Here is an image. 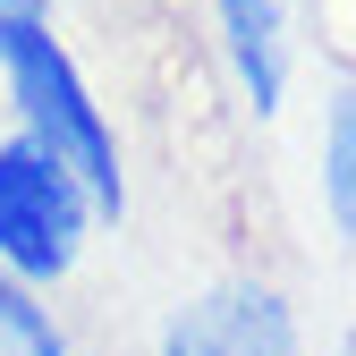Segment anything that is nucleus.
I'll return each instance as SVG.
<instances>
[{
	"label": "nucleus",
	"instance_id": "f257e3e1",
	"mask_svg": "<svg viewBox=\"0 0 356 356\" xmlns=\"http://www.w3.org/2000/svg\"><path fill=\"white\" fill-rule=\"evenodd\" d=\"M0 76H9V102H17V136H34L42 153H60L85 195H94L102 220L127 212V170H119V127L94 102L76 51L60 42L51 0H0Z\"/></svg>",
	"mask_w": 356,
	"mask_h": 356
},
{
	"label": "nucleus",
	"instance_id": "f03ea898",
	"mask_svg": "<svg viewBox=\"0 0 356 356\" xmlns=\"http://www.w3.org/2000/svg\"><path fill=\"white\" fill-rule=\"evenodd\" d=\"M94 195H85V178L60 161V153H42L34 136H0V280H17V289H60L85 246H94Z\"/></svg>",
	"mask_w": 356,
	"mask_h": 356
},
{
	"label": "nucleus",
	"instance_id": "7ed1b4c3",
	"mask_svg": "<svg viewBox=\"0 0 356 356\" xmlns=\"http://www.w3.org/2000/svg\"><path fill=\"white\" fill-rule=\"evenodd\" d=\"M161 356H305V331L272 280L220 272L161 314Z\"/></svg>",
	"mask_w": 356,
	"mask_h": 356
},
{
	"label": "nucleus",
	"instance_id": "20e7f679",
	"mask_svg": "<svg viewBox=\"0 0 356 356\" xmlns=\"http://www.w3.org/2000/svg\"><path fill=\"white\" fill-rule=\"evenodd\" d=\"M220 60H229L238 94L254 119H272L289 102V0H212Z\"/></svg>",
	"mask_w": 356,
	"mask_h": 356
},
{
	"label": "nucleus",
	"instance_id": "39448f33",
	"mask_svg": "<svg viewBox=\"0 0 356 356\" xmlns=\"http://www.w3.org/2000/svg\"><path fill=\"white\" fill-rule=\"evenodd\" d=\"M314 195L331 212V229L356 246V85H339L331 111H323V136H314Z\"/></svg>",
	"mask_w": 356,
	"mask_h": 356
},
{
	"label": "nucleus",
	"instance_id": "423d86ee",
	"mask_svg": "<svg viewBox=\"0 0 356 356\" xmlns=\"http://www.w3.org/2000/svg\"><path fill=\"white\" fill-rule=\"evenodd\" d=\"M0 356H76L68 331L51 323V305L17 280H0Z\"/></svg>",
	"mask_w": 356,
	"mask_h": 356
},
{
	"label": "nucleus",
	"instance_id": "0eeeda50",
	"mask_svg": "<svg viewBox=\"0 0 356 356\" xmlns=\"http://www.w3.org/2000/svg\"><path fill=\"white\" fill-rule=\"evenodd\" d=\"M339 356H356V339H348V348H339Z\"/></svg>",
	"mask_w": 356,
	"mask_h": 356
}]
</instances>
